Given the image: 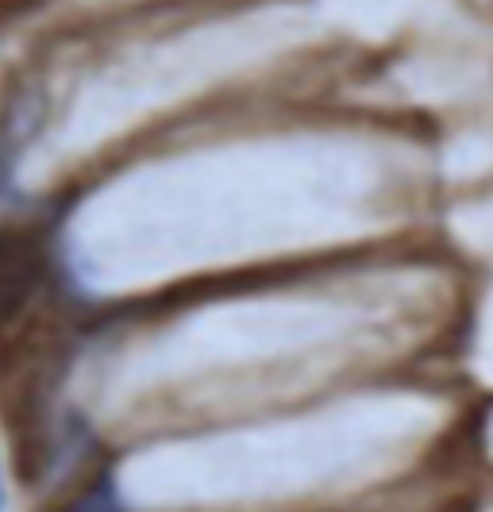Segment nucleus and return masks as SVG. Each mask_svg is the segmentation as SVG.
Instances as JSON below:
<instances>
[{
  "mask_svg": "<svg viewBox=\"0 0 493 512\" xmlns=\"http://www.w3.org/2000/svg\"><path fill=\"white\" fill-rule=\"evenodd\" d=\"M39 258L43 251L27 235H0V316L27 301L39 282Z\"/></svg>",
  "mask_w": 493,
  "mask_h": 512,
  "instance_id": "1",
  "label": "nucleus"
},
{
  "mask_svg": "<svg viewBox=\"0 0 493 512\" xmlns=\"http://www.w3.org/2000/svg\"><path fill=\"white\" fill-rule=\"evenodd\" d=\"M0 512H4V478H0Z\"/></svg>",
  "mask_w": 493,
  "mask_h": 512,
  "instance_id": "2",
  "label": "nucleus"
}]
</instances>
